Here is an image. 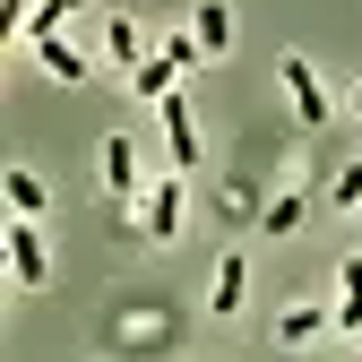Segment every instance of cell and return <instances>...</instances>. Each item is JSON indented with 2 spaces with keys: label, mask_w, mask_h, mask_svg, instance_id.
<instances>
[{
  "label": "cell",
  "mask_w": 362,
  "mask_h": 362,
  "mask_svg": "<svg viewBox=\"0 0 362 362\" xmlns=\"http://www.w3.org/2000/svg\"><path fill=\"white\" fill-rule=\"evenodd\" d=\"M9 276H18L26 293L52 276V267H43V242H35V216H9Z\"/></svg>",
  "instance_id": "cell-2"
},
{
  "label": "cell",
  "mask_w": 362,
  "mask_h": 362,
  "mask_svg": "<svg viewBox=\"0 0 362 362\" xmlns=\"http://www.w3.org/2000/svg\"><path fill=\"white\" fill-rule=\"evenodd\" d=\"M0 190H9V216H43V181H35L26 164H9V181H0Z\"/></svg>",
  "instance_id": "cell-14"
},
{
  "label": "cell",
  "mask_w": 362,
  "mask_h": 362,
  "mask_svg": "<svg viewBox=\"0 0 362 362\" xmlns=\"http://www.w3.org/2000/svg\"><path fill=\"white\" fill-rule=\"evenodd\" d=\"M78 9H86V0H78Z\"/></svg>",
  "instance_id": "cell-18"
},
{
  "label": "cell",
  "mask_w": 362,
  "mask_h": 362,
  "mask_svg": "<svg viewBox=\"0 0 362 362\" xmlns=\"http://www.w3.org/2000/svg\"><path fill=\"white\" fill-rule=\"evenodd\" d=\"M35 61H43V69H52L61 86H78L86 69H95V61H86V52H78V43H61V35H43V43H35Z\"/></svg>",
  "instance_id": "cell-9"
},
{
  "label": "cell",
  "mask_w": 362,
  "mask_h": 362,
  "mask_svg": "<svg viewBox=\"0 0 362 362\" xmlns=\"http://www.w3.org/2000/svg\"><path fill=\"white\" fill-rule=\"evenodd\" d=\"M61 18H78V0H35V9H26V43H43V35H61Z\"/></svg>",
  "instance_id": "cell-13"
},
{
  "label": "cell",
  "mask_w": 362,
  "mask_h": 362,
  "mask_svg": "<svg viewBox=\"0 0 362 362\" xmlns=\"http://www.w3.org/2000/svg\"><path fill=\"white\" fill-rule=\"evenodd\" d=\"M276 78H285V95H293V121H302V129H328V86H320V69H310L302 52H285Z\"/></svg>",
  "instance_id": "cell-1"
},
{
  "label": "cell",
  "mask_w": 362,
  "mask_h": 362,
  "mask_svg": "<svg viewBox=\"0 0 362 362\" xmlns=\"http://www.w3.org/2000/svg\"><path fill=\"white\" fill-rule=\"evenodd\" d=\"M337 276H345V293H337V328H345V337H362V259H345Z\"/></svg>",
  "instance_id": "cell-11"
},
{
  "label": "cell",
  "mask_w": 362,
  "mask_h": 362,
  "mask_svg": "<svg viewBox=\"0 0 362 362\" xmlns=\"http://www.w3.org/2000/svg\"><path fill=\"white\" fill-rule=\"evenodd\" d=\"M259 224H267V233H293V224H302V199H267Z\"/></svg>",
  "instance_id": "cell-15"
},
{
  "label": "cell",
  "mask_w": 362,
  "mask_h": 362,
  "mask_svg": "<svg viewBox=\"0 0 362 362\" xmlns=\"http://www.w3.org/2000/svg\"><path fill=\"white\" fill-rule=\"evenodd\" d=\"M164 147H173V173L199 164V121H190V104H181V95H164Z\"/></svg>",
  "instance_id": "cell-3"
},
{
  "label": "cell",
  "mask_w": 362,
  "mask_h": 362,
  "mask_svg": "<svg viewBox=\"0 0 362 362\" xmlns=\"http://www.w3.org/2000/svg\"><path fill=\"white\" fill-rule=\"evenodd\" d=\"M337 207H362V164H345V173H337Z\"/></svg>",
  "instance_id": "cell-16"
},
{
  "label": "cell",
  "mask_w": 362,
  "mask_h": 362,
  "mask_svg": "<svg viewBox=\"0 0 362 362\" xmlns=\"http://www.w3.org/2000/svg\"><path fill=\"white\" fill-rule=\"evenodd\" d=\"M328 320H337V310H320V302H293L285 320H276V345H310V337H320Z\"/></svg>",
  "instance_id": "cell-10"
},
{
  "label": "cell",
  "mask_w": 362,
  "mask_h": 362,
  "mask_svg": "<svg viewBox=\"0 0 362 362\" xmlns=\"http://www.w3.org/2000/svg\"><path fill=\"white\" fill-rule=\"evenodd\" d=\"M181 199H190V190H181V173L147 190V242H173V233H181Z\"/></svg>",
  "instance_id": "cell-5"
},
{
  "label": "cell",
  "mask_w": 362,
  "mask_h": 362,
  "mask_svg": "<svg viewBox=\"0 0 362 362\" xmlns=\"http://www.w3.org/2000/svg\"><path fill=\"white\" fill-rule=\"evenodd\" d=\"M354 112H362V86H354Z\"/></svg>",
  "instance_id": "cell-17"
},
{
  "label": "cell",
  "mask_w": 362,
  "mask_h": 362,
  "mask_svg": "<svg viewBox=\"0 0 362 362\" xmlns=\"http://www.w3.org/2000/svg\"><path fill=\"white\" fill-rule=\"evenodd\" d=\"M190 35L207 43V61H224V52H233V9H224V0H199V18H190Z\"/></svg>",
  "instance_id": "cell-7"
},
{
  "label": "cell",
  "mask_w": 362,
  "mask_h": 362,
  "mask_svg": "<svg viewBox=\"0 0 362 362\" xmlns=\"http://www.w3.org/2000/svg\"><path fill=\"white\" fill-rule=\"evenodd\" d=\"M104 61H121V69H139V61H147V43H139V26H129V18L104 26Z\"/></svg>",
  "instance_id": "cell-12"
},
{
  "label": "cell",
  "mask_w": 362,
  "mask_h": 362,
  "mask_svg": "<svg viewBox=\"0 0 362 362\" xmlns=\"http://www.w3.org/2000/svg\"><path fill=\"white\" fill-rule=\"evenodd\" d=\"M173 78H181V61L156 43V52H147L139 69H129V95H139V104H164V95H173Z\"/></svg>",
  "instance_id": "cell-4"
},
{
  "label": "cell",
  "mask_w": 362,
  "mask_h": 362,
  "mask_svg": "<svg viewBox=\"0 0 362 362\" xmlns=\"http://www.w3.org/2000/svg\"><path fill=\"white\" fill-rule=\"evenodd\" d=\"M104 190L112 199H139V147H129V139H104Z\"/></svg>",
  "instance_id": "cell-8"
},
{
  "label": "cell",
  "mask_w": 362,
  "mask_h": 362,
  "mask_svg": "<svg viewBox=\"0 0 362 362\" xmlns=\"http://www.w3.org/2000/svg\"><path fill=\"white\" fill-rule=\"evenodd\" d=\"M242 293H250V267H242V259H216V285H207V310H216V320H233V310H242Z\"/></svg>",
  "instance_id": "cell-6"
}]
</instances>
